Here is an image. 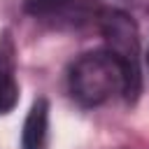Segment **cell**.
<instances>
[{
    "label": "cell",
    "mask_w": 149,
    "mask_h": 149,
    "mask_svg": "<svg viewBox=\"0 0 149 149\" xmlns=\"http://www.w3.org/2000/svg\"><path fill=\"white\" fill-rule=\"evenodd\" d=\"M68 86L72 98L84 107L102 105L116 93L128 95L126 70L107 49L79 56L70 68Z\"/></svg>",
    "instance_id": "obj_1"
},
{
    "label": "cell",
    "mask_w": 149,
    "mask_h": 149,
    "mask_svg": "<svg viewBox=\"0 0 149 149\" xmlns=\"http://www.w3.org/2000/svg\"><path fill=\"white\" fill-rule=\"evenodd\" d=\"M100 33L107 42V51L123 65L128 79V100L140 91V37L135 21L123 12H102L100 14Z\"/></svg>",
    "instance_id": "obj_2"
},
{
    "label": "cell",
    "mask_w": 149,
    "mask_h": 149,
    "mask_svg": "<svg viewBox=\"0 0 149 149\" xmlns=\"http://www.w3.org/2000/svg\"><path fill=\"white\" fill-rule=\"evenodd\" d=\"M47 137H49V105L44 98H40L26 116L21 133V149H47Z\"/></svg>",
    "instance_id": "obj_3"
},
{
    "label": "cell",
    "mask_w": 149,
    "mask_h": 149,
    "mask_svg": "<svg viewBox=\"0 0 149 149\" xmlns=\"http://www.w3.org/2000/svg\"><path fill=\"white\" fill-rule=\"evenodd\" d=\"M81 0H26L28 14L42 21H63L70 19L72 12L77 14V7Z\"/></svg>",
    "instance_id": "obj_4"
},
{
    "label": "cell",
    "mask_w": 149,
    "mask_h": 149,
    "mask_svg": "<svg viewBox=\"0 0 149 149\" xmlns=\"http://www.w3.org/2000/svg\"><path fill=\"white\" fill-rule=\"evenodd\" d=\"M16 100H19V86L14 79L12 61L0 54V114L12 112Z\"/></svg>",
    "instance_id": "obj_5"
},
{
    "label": "cell",
    "mask_w": 149,
    "mask_h": 149,
    "mask_svg": "<svg viewBox=\"0 0 149 149\" xmlns=\"http://www.w3.org/2000/svg\"><path fill=\"white\" fill-rule=\"evenodd\" d=\"M147 61H149V56H147Z\"/></svg>",
    "instance_id": "obj_6"
}]
</instances>
